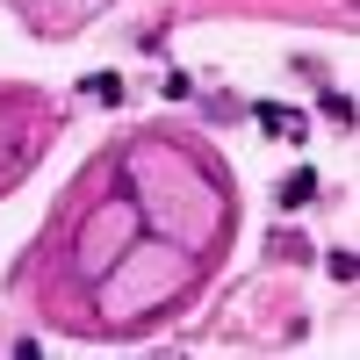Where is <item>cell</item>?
<instances>
[{"instance_id": "cell-2", "label": "cell", "mask_w": 360, "mask_h": 360, "mask_svg": "<svg viewBox=\"0 0 360 360\" xmlns=\"http://www.w3.org/2000/svg\"><path fill=\"white\" fill-rule=\"evenodd\" d=\"M324 115H332V123L346 130V123H353V101H346V94H324Z\"/></svg>"}, {"instance_id": "cell-1", "label": "cell", "mask_w": 360, "mask_h": 360, "mask_svg": "<svg viewBox=\"0 0 360 360\" xmlns=\"http://www.w3.org/2000/svg\"><path fill=\"white\" fill-rule=\"evenodd\" d=\"M86 94H94V101H123V79H115V72H94V79H86Z\"/></svg>"}]
</instances>
